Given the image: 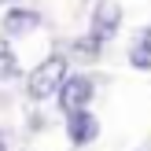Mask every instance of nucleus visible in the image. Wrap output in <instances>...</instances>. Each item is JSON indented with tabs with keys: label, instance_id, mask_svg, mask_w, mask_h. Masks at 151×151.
Returning <instances> with one entry per match:
<instances>
[{
	"label": "nucleus",
	"instance_id": "obj_1",
	"mask_svg": "<svg viewBox=\"0 0 151 151\" xmlns=\"http://www.w3.org/2000/svg\"><path fill=\"white\" fill-rule=\"evenodd\" d=\"M88 96H92V81H88V78H70V81H66V88H63L66 111H81V107L88 103Z\"/></svg>",
	"mask_w": 151,
	"mask_h": 151
},
{
	"label": "nucleus",
	"instance_id": "obj_2",
	"mask_svg": "<svg viewBox=\"0 0 151 151\" xmlns=\"http://www.w3.org/2000/svg\"><path fill=\"white\" fill-rule=\"evenodd\" d=\"M59 78H63V63H59V59L44 63V66H41V74H33V92H37V96H48L52 88L59 85Z\"/></svg>",
	"mask_w": 151,
	"mask_h": 151
},
{
	"label": "nucleus",
	"instance_id": "obj_3",
	"mask_svg": "<svg viewBox=\"0 0 151 151\" xmlns=\"http://www.w3.org/2000/svg\"><path fill=\"white\" fill-rule=\"evenodd\" d=\"M133 63H137V66H144V70L151 66V33L144 37V41H137V44H133Z\"/></svg>",
	"mask_w": 151,
	"mask_h": 151
}]
</instances>
